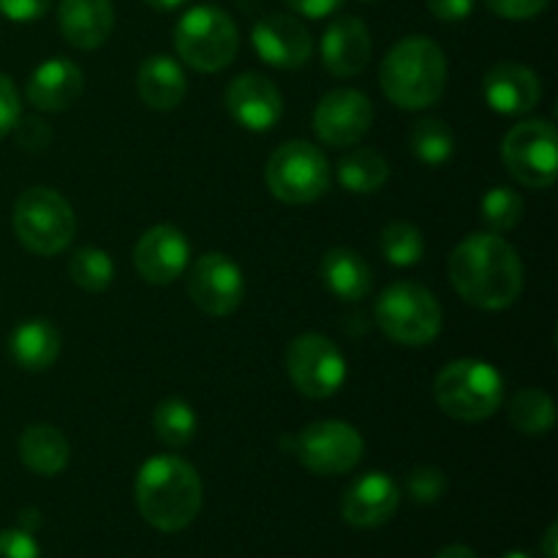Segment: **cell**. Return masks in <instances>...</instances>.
I'll list each match as a JSON object with an SVG mask.
<instances>
[{
	"label": "cell",
	"instance_id": "ba28073f",
	"mask_svg": "<svg viewBox=\"0 0 558 558\" xmlns=\"http://www.w3.org/2000/svg\"><path fill=\"white\" fill-rule=\"evenodd\" d=\"M265 180L270 194L287 205H311L330 191V161L316 145L303 140L283 142L267 158Z\"/></svg>",
	"mask_w": 558,
	"mask_h": 558
},
{
	"label": "cell",
	"instance_id": "f546056e",
	"mask_svg": "<svg viewBox=\"0 0 558 558\" xmlns=\"http://www.w3.org/2000/svg\"><path fill=\"white\" fill-rule=\"evenodd\" d=\"M379 248L385 259L396 267H412L423 259L425 238L414 223L392 221L381 229Z\"/></svg>",
	"mask_w": 558,
	"mask_h": 558
},
{
	"label": "cell",
	"instance_id": "60d3db41",
	"mask_svg": "<svg viewBox=\"0 0 558 558\" xmlns=\"http://www.w3.org/2000/svg\"><path fill=\"white\" fill-rule=\"evenodd\" d=\"M436 558H477L472 548H466V545H447V548H441Z\"/></svg>",
	"mask_w": 558,
	"mask_h": 558
},
{
	"label": "cell",
	"instance_id": "ab89813d",
	"mask_svg": "<svg viewBox=\"0 0 558 558\" xmlns=\"http://www.w3.org/2000/svg\"><path fill=\"white\" fill-rule=\"evenodd\" d=\"M545 558H558V523H550L543 534V543H539Z\"/></svg>",
	"mask_w": 558,
	"mask_h": 558
},
{
	"label": "cell",
	"instance_id": "484cf974",
	"mask_svg": "<svg viewBox=\"0 0 558 558\" xmlns=\"http://www.w3.org/2000/svg\"><path fill=\"white\" fill-rule=\"evenodd\" d=\"M338 180L349 194H376L390 180V163L374 147H352L338 161Z\"/></svg>",
	"mask_w": 558,
	"mask_h": 558
},
{
	"label": "cell",
	"instance_id": "5bb4252c",
	"mask_svg": "<svg viewBox=\"0 0 558 558\" xmlns=\"http://www.w3.org/2000/svg\"><path fill=\"white\" fill-rule=\"evenodd\" d=\"M251 44L267 65L281 71L303 69L314 54L308 27L292 14H267L251 31Z\"/></svg>",
	"mask_w": 558,
	"mask_h": 558
},
{
	"label": "cell",
	"instance_id": "4fadbf2b",
	"mask_svg": "<svg viewBox=\"0 0 558 558\" xmlns=\"http://www.w3.org/2000/svg\"><path fill=\"white\" fill-rule=\"evenodd\" d=\"M374 123V104L365 93L338 87L327 93L314 109V131L325 145L352 147L363 140Z\"/></svg>",
	"mask_w": 558,
	"mask_h": 558
},
{
	"label": "cell",
	"instance_id": "74e56055",
	"mask_svg": "<svg viewBox=\"0 0 558 558\" xmlns=\"http://www.w3.org/2000/svg\"><path fill=\"white\" fill-rule=\"evenodd\" d=\"M430 14L441 22H463L474 9V0H425Z\"/></svg>",
	"mask_w": 558,
	"mask_h": 558
},
{
	"label": "cell",
	"instance_id": "9c48e42d",
	"mask_svg": "<svg viewBox=\"0 0 558 558\" xmlns=\"http://www.w3.org/2000/svg\"><path fill=\"white\" fill-rule=\"evenodd\" d=\"M507 172L526 189H550L558 178V134L550 120H523L501 142Z\"/></svg>",
	"mask_w": 558,
	"mask_h": 558
},
{
	"label": "cell",
	"instance_id": "8992f818",
	"mask_svg": "<svg viewBox=\"0 0 558 558\" xmlns=\"http://www.w3.org/2000/svg\"><path fill=\"white\" fill-rule=\"evenodd\" d=\"M174 49L189 69L199 74L223 71L240 49V33L232 16L216 5H194L174 27Z\"/></svg>",
	"mask_w": 558,
	"mask_h": 558
},
{
	"label": "cell",
	"instance_id": "4316f807",
	"mask_svg": "<svg viewBox=\"0 0 558 558\" xmlns=\"http://www.w3.org/2000/svg\"><path fill=\"white\" fill-rule=\"evenodd\" d=\"M196 428H199V420H196L194 407L183 398H163L153 412V430H156L158 441L172 450L191 445Z\"/></svg>",
	"mask_w": 558,
	"mask_h": 558
},
{
	"label": "cell",
	"instance_id": "30bf717a",
	"mask_svg": "<svg viewBox=\"0 0 558 558\" xmlns=\"http://www.w3.org/2000/svg\"><path fill=\"white\" fill-rule=\"evenodd\" d=\"M300 466L319 477H338L347 474L363 461L365 441L354 425L343 420H319L311 423L294 436L292 447Z\"/></svg>",
	"mask_w": 558,
	"mask_h": 558
},
{
	"label": "cell",
	"instance_id": "d6a6232c",
	"mask_svg": "<svg viewBox=\"0 0 558 558\" xmlns=\"http://www.w3.org/2000/svg\"><path fill=\"white\" fill-rule=\"evenodd\" d=\"M407 490L417 505H434V501H439L447 490L445 472L436 466L412 469L407 477Z\"/></svg>",
	"mask_w": 558,
	"mask_h": 558
},
{
	"label": "cell",
	"instance_id": "277c9868",
	"mask_svg": "<svg viewBox=\"0 0 558 558\" xmlns=\"http://www.w3.org/2000/svg\"><path fill=\"white\" fill-rule=\"evenodd\" d=\"M434 398L445 414L461 423H483L505 401V379L485 360H452L434 381Z\"/></svg>",
	"mask_w": 558,
	"mask_h": 558
},
{
	"label": "cell",
	"instance_id": "f1b7e54d",
	"mask_svg": "<svg viewBox=\"0 0 558 558\" xmlns=\"http://www.w3.org/2000/svg\"><path fill=\"white\" fill-rule=\"evenodd\" d=\"M409 147L417 161L428 163V167H441L456 153V134L445 120L425 118L414 123L412 134H409Z\"/></svg>",
	"mask_w": 558,
	"mask_h": 558
},
{
	"label": "cell",
	"instance_id": "d6986e66",
	"mask_svg": "<svg viewBox=\"0 0 558 558\" xmlns=\"http://www.w3.org/2000/svg\"><path fill=\"white\" fill-rule=\"evenodd\" d=\"M371 52V33L357 16H338L322 36V60L336 76H357L368 65Z\"/></svg>",
	"mask_w": 558,
	"mask_h": 558
},
{
	"label": "cell",
	"instance_id": "52a82bcc",
	"mask_svg": "<svg viewBox=\"0 0 558 558\" xmlns=\"http://www.w3.org/2000/svg\"><path fill=\"white\" fill-rule=\"evenodd\" d=\"M14 232L20 243L33 254H60L74 243V207L54 189L36 185V189L22 191L14 205Z\"/></svg>",
	"mask_w": 558,
	"mask_h": 558
},
{
	"label": "cell",
	"instance_id": "f35d334b",
	"mask_svg": "<svg viewBox=\"0 0 558 558\" xmlns=\"http://www.w3.org/2000/svg\"><path fill=\"white\" fill-rule=\"evenodd\" d=\"M283 3L298 14L308 16V20H322V16L336 14L343 0H283Z\"/></svg>",
	"mask_w": 558,
	"mask_h": 558
},
{
	"label": "cell",
	"instance_id": "d4e9b609",
	"mask_svg": "<svg viewBox=\"0 0 558 558\" xmlns=\"http://www.w3.org/2000/svg\"><path fill=\"white\" fill-rule=\"evenodd\" d=\"M20 458L33 474L58 477L71 461V445L54 425L33 423L20 436Z\"/></svg>",
	"mask_w": 558,
	"mask_h": 558
},
{
	"label": "cell",
	"instance_id": "d590c367",
	"mask_svg": "<svg viewBox=\"0 0 558 558\" xmlns=\"http://www.w3.org/2000/svg\"><path fill=\"white\" fill-rule=\"evenodd\" d=\"M20 112H22L20 93H16L14 82H11L5 74H0V140L16 129V123H20Z\"/></svg>",
	"mask_w": 558,
	"mask_h": 558
},
{
	"label": "cell",
	"instance_id": "ac0fdd59",
	"mask_svg": "<svg viewBox=\"0 0 558 558\" xmlns=\"http://www.w3.org/2000/svg\"><path fill=\"white\" fill-rule=\"evenodd\" d=\"M483 93L490 109L515 118V114H529L537 109L539 98H543V85L529 65L505 60V63L488 69L483 80Z\"/></svg>",
	"mask_w": 558,
	"mask_h": 558
},
{
	"label": "cell",
	"instance_id": "cb8c5ba5",
	"mask_svg": "<svg viewBox=\"0 0 558 558\" xmlns=\"http://www.w3.org/2000/svg\"><path fill=\"white\" fill-rule=\"evenodd\" d=\"M63 338L49 319H27L9 336V354L22 371H47L60 357Z\"/></svg>",
	"mask_w": 558,
	"mask_h": 558
},
{
	"label": "cell",
	"instance_id": "4dcf8cb0",
	"mask_svg": "<svg viewBox=\"0 0 558 558\" xmlns=\"http://www.w3.org/2000/svg\"><path fill=\"white\" fill-rule=\"evenodd\" d=\"M69 276L85 292H104V289H109V283L114 278V262L107 251L87 245V248H80L71 256Z\"/></svg>",
	"mask_w": 558,
	"mask_h": 558
},
{
	"label": "cell",
	"instance_id": "44dd1931",
	"mask_svg": "<svg viewBox=\"0 0 558 558\" xmlns=\"http://www.w3.org/2000/svg\"><path fill=\"white\" fill-rule=\"evenodd\" d=\"M60 33L76 49H98L114 27L112 0H60Z\"/></svg>",
	"mask_w": 558,
	"mask_h": 558
},
{
	"label": "cell",
	"instance_id": "7402d4cb",
	"mask_svg": "<svg viewBox=\"0 0 558 558\" xmlns=\"http://www.w3.org/2000/svg\"><path fill=\"white\" fill-rule=\"evenodd\" d=\"M136 90L145 107L156 112H172L189 93L183 65L169 54H150L136 71Z\"/></svg>",
	"mask_w": 558,
	"mask_h": 558
},
{
	"label": "cell",
	"instance_id": "836d02e7",
	"mask_svg": "<svg viewBox=\"0 0 558 558\" xmlns=\"http://www.w3.org/2000/svg\"><path fill=\"white\" fill-rule=\"evenodd\" d=\"M548 3L550 0H485V5H488L496 16L515 22L534 20V16H539L548 9Z\"/></svg>",
	"mask_w": 558,
	"mask_h": 558
},
{
	"label": "cell",
	"instance_id": "7bdbcfd3",
	"mask_svg": "<svg viewBox=\"0 0 558 558\" xmlns=\"http://www.w3.org/2000/svg\"><path fill=\"white\" fill-rule=\"evenodd\" d=\"M501 558H532L529 554H523V550H510V554L507 556H501Z\"/></svg>",
	"mask_w": 558,
	"mask_h": 558
},
{
	"label": "cell",
	"instance_id": "6da1fadb",
	"mask_svg": "<svg viewBox=\"0 0 558 558\" xmlns=\"http://www.w3.org/2000/svg\"><path fill=\"white\" fill-rule=\"evenodd\" d=\"M456 292L480 311H505L523 292V265L501 234L477 232L463 238L447 262Z\"/></svg>",
	"mask_w": 558,
	"mask_h": 558
},
{
	"label": "cell",
	"instance_id": "7c38bea8",
	"mask_svg": "<svg viewBox=\"0 0 558 558\" xmlns=\"http://www.w3.org/2000/svg\"><path fill=\"white\" fill-rule=\"evenodd\" d=\"M189 298L202 314L216 319L234 314L245 298L243 270L227 254L210 251L191 265Z\"/></svg>",
	"mask_w": 558,
	"mask_h": 558
},
{
	"label": "cell",
	"instance_id": "83f0119b",
	"mask_svg": "<svg viewBox=\"0 0 558 558\" xmlns=\"http://www.w3.org/2000/svg\"><path fill=\"white\" fill-rule=\"evenodd\" d=\"M510 420L521 434L526 436H545L556 425V403L554 398L537 387L515 392L510 401Z\"/></svg>",
	"mask_w": 558,
	"mask_h": 558
},
{
	"label": "cell",
	"instance_id": "9a60e30c",
	"mask_svg": "<svg viewBox=\"0 0 558 558\" xmlns=\"http://www.w3.org/2000/svg\"><path fill=\"white\" fill-rule=\"evenodd\" d=\"M191 243L178 227L172 223H158L150 227L134 248V267L147 283L153 287H167L183 278L189 270Z\"/></svg>",
	"mask_w": 558,
	"mask_h": 558
},
{
	"label": "cell",
	"instance_id": "ee69618b",
	"mask_svg": "<svg viewBox=\"0 0 558 558\" xmlns=\"http://www.w3.org/2000/svg\"><path fill=\"white\" fill-rule=\"evenodd\" d=\"M365 3H374V0H365Z\"/></svg>",
	"mask_w": 558,
	"mask_h": 558
},
{
	"label": "cell",
	"instance_id": "e0dca14e",
	"mask_svg": "<svg viewBox=\"0 0 558 558\" xmlns=\"http://www.w3.org/2000/svg\"><path fill=\"white\" fill-rule=\"evenodd\" d=\"M401 505V488L381 472L354 480L341 496V515L354 529H376L390 521Z\"/></svg>",
	"mask_w": 558,
	"mask_h": 558
},
{
	"label": "cell",
	"instance_id": "b9f144b4",
	"mask_svg": "<svg viewBox=\"0 0 558 558\" xmlns=\"http://www.w3.org/2000/svg\"><path fill=\"white\" fill-rule=\"evenodd\" d=\"M145 3L156 11H172L178 9V5H183L185 0H145Z\"/></svg>",
	"mask_w": 558,
	"mask_h": 558
},
{
	"label": "cell",
	"instance_id": "7a4b0ae2",
	"mask_svg": "<svg viewBox=\"0 0 558 558\" xmlns=\"http://www.w3.org/2000/svg\"><path fill=\"white\" fill-rule=\"evenodd\" d=\"M136 510L158 532H183L202 510V480L189 461L156 456L142 463L134 485Z\"/></svg>",
	"mask_w": 558,
	"mask_h": 558
},
{
	"label": "cell",
	"instance_id": "603a6c76",
	"mask_svg": "<svg viewBox=\"0 0 558 558\" xmlns=\"http://www.w3.org/2000/svg\"><path fill=\"white\" fill-rule=\"evenodd\" d=\"M319 276L325 281L327 292L343 303H357L368 298L374 289V270L368 262L352 248H330L322 256Z\"/></svg>",
	"mask_w": 558,
	"mask_h": 558
},
{
	"label": "cell",
	"instance_id": "ffe728a7",
	"mask_svg": "<svg viewBox=\"0 0 558 558\" xmlns=\"http://www.w3.org/2000/svg\"><path fill=\"white\" fill-rule=\"evenodd\" d=\"M85 90V74L69 58H49L27 80V101L41 112H65Z\"/></svg>",
	"mask_w": 558,
	"mask_h": 558
},
{
	"label": "cell",
	"instance_id": "1f68e13d",
	"mask_svg": "<svg viewBox=\"0 0 558 558\" xmlns=\"http://www.w3.org/2000/svg\"><path fill=\"white\" fill-rule=\"evenodd\" d=\"M480 213L490 232H510L523 218V196L510 185H496L483 196Z\"/></svg>",
	"mask_w": 558,
	"mask_h": 558
},
{
	"label": "cell",
	"instance_id": "8d00e7d4",
	"mask_svg": "<svg viewBox=\"0 0 558 558\" xmlns=\"http://www.w3.org/2000/svg\"><path fill=\"white\" fill-rule=\"evenodd\" d=\"M54 0H0V14L11 22H33L41 20Z\"/></svg>",
	"mask_w": 558,
	"mask_h": 558
},
{
	"label": "cell",
	"instance_id": "2e32d148",
	"mask_svg": "<svg viewBox=\"0 0 558 558\" xmlns=\"http://www.w3.org/2000/svg\"><path fill=\"white\" fill-rule=\"evenodd\" d=\"M227 109L245 131L265 134L281 120L283 96L267 76L245 71L227 87Z\"/></svg>",
	"mask_w": 558,
	"mask_h": 558
},
{
	"label": "cell",
	"instance_id": "e575fe53",
	"mask_svg": "<svg viewBox=\"0 0 558 558\" xmlns=\"http://www.w3.org/2000/svg\"><path fill=\"white\" fill-rule=\"evenodd\" d=\"M0 558H41L38 543L25 529L0 532Z\"/></svg>",
	"mask_w": 558,
	"mask_h": 558
},
{
	"label": "cell",
	"instance_id": "5b68a950",
	"mask_svg": "<svg viewBox=\"0 0 558 558\" xmlns=\"http://www.w3.org/2000/svg\"><path fill=\"white\" fill-rule=\"evenodd\" d=\"M376 325L401 347H428L439 338L441 305L428 287L417 281H396L376 300Z\"/></svg>",
	"mask_w": 558,
	"mask_h": 558
},
{
	"label": "cell",
	"instance_id": "3957f363",
	"mask_svg": "<svg viewBox=\"0 0 558 558\" xmlns=\"http://www.w3.org/2000/svg\"><path fill=\"white\" fill-rule=\"evenodd\" d=\"M379 85L398 109L434 107L447 87V58L428 36H407L392 44L379 69Z\"/></svg>",
	"mask_w": 558,
	"mask_h": 558
},
{
	"label": "cell",
	"instance_id": "8fae6325",
	"mask_svg": "<svg viewBox=\"0 0 558 558\" xmlns=\"http://www.w3.org/2000/svg\"><path fill=\"white\" fill-rule=\"evenodd\" d=\"M287 371L300 396L322 401L347 381V357L327 336L303 332L287 347Z\"/></svg>",
	"mask_w": 558,
	"mask_h": 558
}]
</instances>
